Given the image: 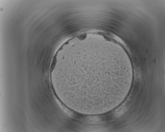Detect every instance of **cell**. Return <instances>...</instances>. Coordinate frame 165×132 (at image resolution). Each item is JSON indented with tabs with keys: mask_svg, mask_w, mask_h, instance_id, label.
<instances>
[{
	"mask_svg": "<svg viewBox=\"0 0 165 132\" xmlns=\"http://www.w3.org/2000/svg\"><path fill=\"white\" fill-rule=\"evenodd\" d=\"M93 61L84 58L66 64L65 79L67 92L82 99L97 97V87L101 85L99 81L101 80L99 79L101 77H99L96 68L97 64Z\"/></svg>",
	"mask_w": 165,
	"mask_h": 132,
	"instance_id": "obj_1",
	"label": "cell"
}]
</instances>
